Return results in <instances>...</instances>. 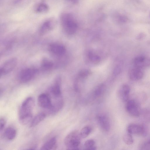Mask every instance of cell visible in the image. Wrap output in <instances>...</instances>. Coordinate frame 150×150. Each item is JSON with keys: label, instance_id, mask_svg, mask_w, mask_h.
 Returning a JSON list of instances; mask_svg holds the SVG:
<instances>
[{"label": "cell", "instance_id": "cell-16", "mask_svg": "<svg viewBox=\"0 0 150 150\" xmlns=\"http://www.w3.org/2000/svg\"><path fill=\"white\" fill-rule=\"evenodd\" d=\"M57 146V139L54 137L45 143L40 150H56Z\"/></svg>", "mask_w": 150, "mask_h": 150}, {"label": "cell", "instance_id": "cell-13", "mask_svg": "<svg viewBox=\"0 0 150 150\" xmlns=\"http://www.w3.org/2000/svg\"><path fill=\"white\" fill-rule=\"evenodd\" d=\"M98 122L103 131L108 132L110 128V124L109 118L105 114H100L97 117Z\"/></svg>", "mask_w": 150, "mask_h": 150}, {"label": "cell", "instance_id": "cell-26", "mask_svg": "<svg viewBox=\"0 0 150 150\" xmlns=\"http://www.w3.org/2000/svg\"><path fill=\"white\" fill-rule=\"evenodd\" d=\"M141 114L146 120L150 122V108H145L142 110Z\"/></svg>", "mask_w": 150, "mask_h": 150}, {"label": "cell", "instance_id": "cell-35", "mask_svg": "<svg viewBox=\"0 0 150 150\" xmlns=\"http://www.w3.org/2000/svg\"><path fill=\"white\" fill-rule=\"evenodd\" d=\"M26 150H34L33 149H27Z\"/></svg>", "mask_w": 150, "mask_h": 150}, {"label": "cell", "instance_id": "cell-17", "mask_svg": "<svg viewBox=\"0 0 150 150\" xmlns=\"http://www.w3.org/2000/svg\"><path fill=\"white\" fill-rule=\"evenodd\" d=\"M46 117V114L41 112L37 114L32 119L30 122V127H34L43 120Z\"/></svg>", "mask_w": 150, "mask_h": 150}, {"label": "cell", "instance_id": "cell-8", "mask_svg": "<svg viewBox=\"0 0 150 150\" xmlns=\"http://www.w3.org/2000/svg\"><path fill=\"white\" fill-rule=\"evenodd\" d=\"M37 72V69L34 68L28 67L24 69L20 73L19 80L23 83H27L34 78Z\"/></svg>", "mask_w": 150, "mask_h": 150}, {"label": "cell", "instance_id": "cell-28", "mask_svg": "<svg viewBox=\"0 0 150 150\" xmlns=\"http://www.w3.org/2000/svg\"><path fill=\"white\" fill-rule=\"evenodd\" d=\"M95 144L94 141L92 139L86 140L84 144V146L86 149H88L94 146Z\"/></svg>", "mask_w": 150, "mask_h": 150}, {"label": "cell", "instance_id": "cell-22", "mask_svg": "<svg viewBox=\"0 0 150 150\" xmlns=\"http://www.w3.org/2000/svg\"><path fill=\"white\" fill-rule=\"evenodd\" d=\"M105 86L103 84L98 86L95 89L93 93V96L95 98H99L104 93Z\"/></svg>", "mask_w": 150, "mask_h": 150}, {"label": "cell", "instance_id": "cell-37", "mask_svg": "<svg viewBox=\"0 0 150 150\" xmlns=\"http://www.w3.org/2000/svg\"></svg>", "mask_w": 150, "mask_h": 150}, {"label": "cell", "instance_id": "cell-2", "mask_svg": "<svg viewBox=\"0 0 150 150\" xmlns=\"http://www.w3.org/2000/svg\"><path fill=\"white\" fill-rule=\"evenodd\" d=\"M60 21L66 33L71 35L76 32L78 29L77 24L71 14L67 13H62L61 16Z\"/></svg>", "mask_w": 150, "mask_h": 150}, {"label": "cell", "instance_id": "cell-30", "mask_svg": "<svg viewBox=\"0 0 150 150\" xmlns=\"http://www.w3.org/2000/svg\"><path fill=\"white\" fill-rule=\"evenodd\" d=\"M6 124V120L4 118H1L0 119V128L1 131L4 128Z\"/></svg>", "mask_w": 150, "mask_h": 150}, {"label": "cell", "instance_id": "cell-10", "mask_svg": "<svg viewBox=\"0 0 150 150\" xmlns=\"http://www.w3.org/2000/svg\"><path fill=\"white\" fill-rule=\"evenodd\" d=\"M56 21L53 18H50L44 21L41 24L39 29L40 35H44L48 33L55 27Z\"/></svg>", "mask_w": 150, "mask_h": 150}, {"label": "cell", "instance_id": "cell-19", "mask_svg": "<svg viewBox=\"0 0 150 150\" xmlns=\"http://www.w3.org/2000/svg\"><path fill=\"white\" fill-rule=\"evenodd\" d=\"M13 42L11 40H7L4 41L1 44V52L2 54L10 51L13 47Z\"/></svg>", "mask_w": 150, "mask_h": 150}, {"label": "cell", "instance_id": "cell-4", "mask_svg": "<svg viewBox=\"0 0 150 150\" xmlns=\"http://www.w3.org/2000/svg\"><path fill=\"white\" fill-rule=\"evenodd\" d=\"M62 79L60 76H57L53 84L49 88L48 93L52 99L62 98L61 88Z\"/></svg>", "mask_w": 150, "mask_h": 150}, {"label": "cell", "instance_id": "cell-6", "mask_svg": "<svg viewBox=\"0 0 150 150\" xmlns=\"http://www.w3.org/2000/svg\"><path fill=\"white\" fill-rule=\"evenodd\" d=\"M81 137L80 133L78 132H72L65 137L64 143L69 148H76L80 143Z\"/></svg>", "mask_w": 150, "mask_h": 150}, {"label": "cell", "instance_id": "cell-32", "mask_svg": "<svg viewBox=\"0 0 150 150\" xmlns=\"http://www.w3.org/2000/svg\"><path fill=\"white\" fill-rule=\"evenodd\" d=\"M145 36V35L142 33H140L137 37L138 40H141Z\"/></svg>", "mask_w": 150, "mask_h": 150}, {"label": "cell", "instance_id": "cell-7", "mask_svg": "<svg viewBox=\"0 0 150 150\" xmlns=\"http://www.w3.org/2000/svg\"><path fill=\"white\" fill-rule=\"evenodd\" d=\"M17 62V59L15 57L5 61L0 67V76L8 74L12 71L16 66Z\"/></svg>", "mask_w": 150, "mask_h": 150}, {"label": "cell", "instance_id": "cell-36", "mask_svg": "<svg viewBox=\"0 0 150 150\" xmlns=\"http://www.w3.org/2000/svg\"></svg>", "mask_w": 150, "mask_h": 150}, {"label": "cell", "instance_id": "cell-3", "mask_svg": "<svg viewBox=\"0 0 150 150\" xmlns=\"http://www.w3.org/2000/svg\"><path fill=\"white\" fill-rule=\"evenodd\" d=\"M48 50L52 56L59 59L63 58L66 52V49L64 46L58 42L50 43L48 46Z\"/></svg>", "mask_w": 150, "mask_h": 150}, {"label": "cell", "instance_id": "cell-14", "mask_svg": "<svg viewBox=\"0 0 150 150\" xmlns=\"http://www.w3.org/2000/svg\"><path fill=\"white\" fill-rule=\"evenodd\" d=\"M128 75L131 80L137 81L143 78L144 75V72L143 69L134 66L129 69Z\"/></svg>", "mask_w": 150, "mask_h": 150}, {"label": "cell", "instance_id": "cell-33", "mask_svg": "<svg viewBox=\"0 0 150 150\" xmlns=\"http://www.w3.org/2000/svg\"><path fill=\"white\" fill-rule=\"evenodd\" d=\"M97 149L96 146H93L92 147H91V148H88V149H86L85 150H96Z\"/></svg>", "mask_w": 150, "mask_h": 150}, {"label": "cell", "instance_id": "cell-23", "mask_svg": "<svg viewBox=\"0 0 150 150\" xmlns=\"http://www.w3.org/2000/svg\"><path fill=\"white\" fill-rule=\"evenodd\" d=\"M92 131L91 128L89 126H86L82 128L80 133L81 137L85 138L87 137Z\"/></svg>", "mask_w": 150, "mask_h": 150}, {"label": "cell", "instance_id": "cell-20", "mask_svg": "<svg viewBox=\"0 0 150 150\" xmlns=\"http://www.w3.org/2000/svg\"><path fill=\"white\" fill-rule=\"evenodd\" d=\"M55 66L54 62L51 60L47 59H43L41 62L42 69L45 71H48L52 69Z\"/></svg>", "mask_w": 150, "mask_h": 150}, {"label": "cell", "instance_id": "cell-24", "mask_svg": "<svg viewBox=\"0 0 150 150\" xmlns=\"http://www.w3.org/2000/svg\"><path fill=\"white\" fill-rule=\"evenodd\" d=\"M88 57L90 61L94 63L99 62L100 60V57L99 56L91 51L88 52Z\"/></svg>", "mask_w": 150, "mask_h": 150}, {"label": "cell", "instance_id": "cell-18", "mask_svg": "<svg viewBox=\"0 0 150 150\" xmlns=\"http://www.w3.org/2000/svg\"><path fill=\"white\" fill-rule=\"evenodd\" d=\"M16 129L13 127H9L5 130L4 133L5 137L8 140H13L16 137Z\"/></svg>", "mask_w": 150, "mask_h": 150}, {"label": "cell", "instance_id": "cell-21", "mask_svg": "<svg viewBox=\"0 0 150 150\" xmlns=\"http://www.w3.org/2000/svg\"><path fill=\"white\" fill-rule=\"evenodd\" d=\"M49 10L48 5L44 2H40L36 4L34 10L38 13H44L47 12Z\"/></svg>", "mask_w": 150, "mask_h": 150}, {"label": "cell", "instance_id": "cell-27", "mask_svg": "<svg viewBox=\"0 0 150 150\" xmlns=\"http://www.w3.org/2000/svg\"><path fill=\"white\" fill-rule=\"evenodd\" d=\"M91 74V72L89 70L86 69H83L79 72L78 75V78L83 79L86 78Z\"/></svg>", "mask_w": 150, "mask_h": 150}, {"label": "cell", "instance_id": "cell-5", "mask_svg": "<svg viewBox=\"0 0 150 150\" xmlns=\"http://www.w3.org/2000/svg\"><path fill=\"white\" fill-rule=\"evenodd\" d=\"M125 107L128 113L133 117H137L141 115L142 110L140 103L137 100H129L127 102Z\"/></svg>", "mask_w": 150, "mask_h": 150}, {"label": "cell", "instance_id": "cell-34", "mask_svg": "<svg viewBox=\"0 0 150 150\" xmlns=\"http://www.w3.org/2000/svg\"><path fill=\"white\" fill-rule=\"evenodd\" d=\"M67 150H79V149L76 148H69Z\"/></svg>", "mask_w": 150, "mask_h": 150}, {"label": "cell", "instance_id": "cell-9", "mask_svg": "<svg viewBox=\"0 0 150 150\" xmlns=\"http://www.w3.org/2000/svg\"><path fill=\"white\" fill-rule=\"evenodd\" d=\"M127 129V133L131 134L145 136L147 134V128L143 125L131 123L128 126Z\"/></svg>", "mask_w": 150, "mask_h": 150}, {"label": "cell", "instance_id": "cell-29", "mask_svg": "<svg viewBox=\"0 0 150 150\" xmlns=\"http://www.w3.org/2000/svg\"><path fill=\"white\" fill-rule=\"evenodd\" d=\"M141 150H150V140L144 143L142 146Z\"/></svg>", "mask_w": 150, "mask_h": 150}, {"label": "cell", "instance_id": "cell-1", "mask_svg": "<svg viewBox=\"0 0 150 150\" xmlns=\"http://www.w3.org/2000/svg\"><path fill=\"white\" fill-rule=\"evenodd\" d=\"M35 105L33 98L29 97L23 101L19 112V120L20 123L25 125L30 122L32 119V111Z\"/></svg>", "mask_w": 150, "mask_h": 150}, {"label": "cell", "instance_id": "cell-31", "mask_svg": "<svg viewBox=\"0 0 150 150\" xmlns=\"http://www.w3.org/2000/svg\"><path fill=\"white\" fill-rule=\"evenodd\" d=\"M121 70V67L120 66H117L115 69L113 73L115 75H117L120 73Z\"/></svg>", "mask_w": 150, "mask_h": 150}, {"label": "cell", "instance_id": "cell-25", "mask_svg": "<svg viewBox=\"0 0 150 150\" xmlns=\"http://www.w3.org/2000/svg\"><path fill=\"white\" fill-rule=\"evenodd\" d=\"M123 139L124 142L128 145L132 144L134 142L131 134L128 133L125 134L123 135Z\"/></svg>", "mask_w": 150, "mask_h": 150}, {"label": "cell", "instance_id": "cell-15", "mask_svg": "<svg viewBox=\"0 0 150 150\" xmlns=\"http://www.w3.org/2000/svg\"><path fill=\"white\" fill-rule=\"evenodd\" d=\"M130 88L127 84H123L120 90V96L121 99L124 102H127L129 100Z\"/></svg>", "mask_w": 150, "mask_h": 150}, {"label": "cell", "instance_id": "cell-11", "mask_svg": "<svg viewBox=\"0 0 150 150\" xmlns=\"http://www.w3.org/2000/svg\"><path fill=\"white\" fill-rule=\"evenodd\" d=\"M39 105L42 108L49 111L52 107L51 98L48 93H42L40 94L38 99Z\"/></svg>", "mask_w": 150, "mask_h": 150}, {"label": "cell", "instance_id": "cell-12", "mask_svg": "<svg viewBox=\"0 0 150 150\" xmlns=\"http://www.w3.org/2000/svg\"><path fill=\"white\" fill-rule=\"evenodd\" d=\"M134 66L143 69L150 67V57L144 55H139L134 59Z\"/></svg>", "mask_w": 150, "mask_h": 150}]
</instances>
